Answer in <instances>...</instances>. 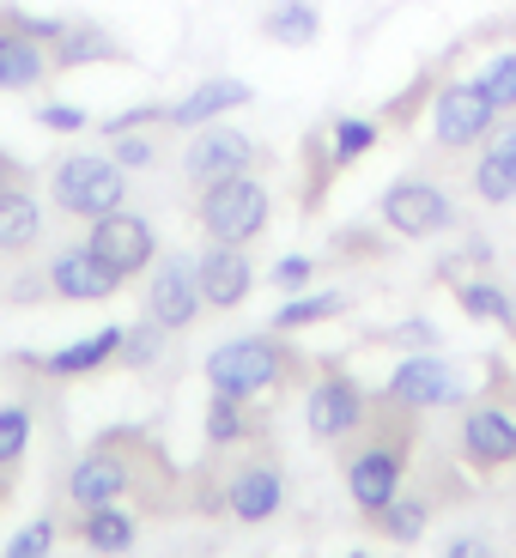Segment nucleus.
Here are the masks:
<instances>
[{"label": "nucleus", "mask_w": 516, "mask_h": 558, "mask_svg": "<svg viewBox=\"0 0 516 558\" xmlns=\"http://www.w3.org/2000/svg\"><path fill=\"white\" fill-rule=\"evenodd\" d=\"M347 558H377V553H364V546H359V553H347Z\"/></svg>", "instance_id": "45"}, {"label": "nucleus", "mask_w": 516, "mask_h": 558, "mask_svg": "<svg viewBox=\"0 0 516 558\" xmlns=\"http://www.w3.org/2000/svg\"><path fill=\"white\" fill-rule=\"evenodd\" d=\"M85 243H92V250H98L122 279H140L158 255H165V250H158L153 219L134 213V207H116V213H104V219H92V225H85Z\"/></svg>", "instance_id": "12"}, {"label": "nucleus", "mask_w": 516, "mask_h": 558, "mask_svg": "<svg viewBox=\"0 0 516 558\" xmlns=\"http://www.w3.org/2000/svg\"><path fill=\"white\" fill-rule=\"evenodd\" d=\"M49 73H56L49 49L31 31H19L13 13L0 7V92H37V85H49Z\"/></svg>", "instance_id": "20"}, {"label": "nucleus", "mask_w": 516, "mask_h": 558, "mask_svg": "<svg viewBox=\"0 0 516 558\" xmlns=\"http://www.w3.org/2000/svg\"><path fill=\"white\" fill-rule=\"evenodd\" d=\"M195 225L207 231V243H243L250 250L267 225H274V189L255 170L207 182L195 195Z\"/></svg>", "instance_id": "4"}, {"label": "nucleus", "mask_w": 516, "mask_h": 558, "mask_svg": "<svg viewBox=\"0 0 516 558\" xmlns=\"http://www.w3.org/2000/svg\"><path fill=\"white\" fill-rule=\"evenodd\" d=\"M195 279H201V298L207 310H238L243 298L255 292V262L243 243H207L195 255Z\"/></svg>", "instance_id": "18"}, {"label": "nucleus", "mask_w": 516, "mask_h": 558, "mask_svg": "<svg viewBox=\"0 0 516 558\" xmlns=\"http://www.w3.org/2000/svg\"><path fill=\"white\" fill-rule=\"evenodd\" d=\"M480 92L499 104V116H516V49H499V56L480 61Z\"/></svg>", "instance_id": "32"}, {"label": "nucleus", "mask_w": 516, "mask_h": 558, "mask_svg": "<svg viewBox=\"0 0 516 558\" xmlns=\"http://www.w3.org/2000/svg\"><path fill=\"white\" fill-rule=\"evenodd\" d=\"M413 437H419V413H407L389 395H377L371 413H364V425L340 444V474H347V498L359 517H377L383 504L407 486Z\"/></svg>", "instance_id": "1"}, {"label": "nucleus", "mask_w": 516, "mask_h": 558, "mask_svg": "<svg viewBox=\"0 0 516 558\" xmlns=\"http://www.w3.org/2000/svg\"><path fill=\"white\" fill-rule=\"evenodd\" d=\"M487 153H499L504 165H511V177H516V116H499V128L487 134Z\"/></svg>", "instance_id": "39"}, {"label": "nucleus", "mask_w": 516, "mask_h": 558, "mask_svg": "<svg viewBox=\"0 0 516 558\" xmlns=\"http://www.w3.org/2000/svg\"><path fill=\"white\" fill-rule=\"evenodd\" d=\"M364 522H371V529H377L383 541L413 546L419 534L432 529V498H419V492H407V486H401V492H395V498L377 510V517H364Z\"/></svg>", "instance_id": "26"}, {"label": "nucleus", "mask_w": 516, "mask_h": 558, "mask_svg": "<svg viewBox=\"0 0 516 558\" xmlns=\"http://www.w3.org/2000/svg\"><path fill=\"white\" fill-rule=\"evenodd\" d=\"M262 432L250 413V401H238V395H207V413H201V437H207V449H238L250 444V437Z\"/></svg>", "instance_id": "24"}, {"label": "nucleus", "mask_w": 516, "mask_h": 558, "mask_svg": "<svg viewBox=\"0 0 516 558\" xmlns=\"http://www.w3.org/2000/svg\"><path fill=\"white\" fill-rule=\"evenodd\" d=\"M140 304H146V316H153L158 328H170V335L195 328L201 310H207L201 279H195V255H158V262L146 267V292H140Z\"/></svg>", "instance_id": "10"}, {"label": "nucleus", "mask_w": 516, "mask_h": 558, "mask_svg": "<svg viewBox=\"0 0 516 558\" xmlns=\"http://www.w3.org/2000/svg\"><path fill=\"white\" fill-rule=\"evenodd\" d=\"M504 395H511V401H516V383H511V389H504Z\"/></svg>", "instance_id": "46"}, {"label": "nucleus", "mask_w": 516, "mask_h": 558, "mask_svg": "<svg viewBox=\"0 0 516 558\" xmlns=\"http://www.w3.org/2000/svg\"><path fill=\"white\" fill-rule=\"evenodd\" d=\"M499 128V104L480 92V80H444L432 92V140L437 153H480Z\"/></svg>", "instance_id": "7"}, {"label": "nucleus", "mask_w": 516, "mask_h": 558, "mask_svg": "<svg viewBox=\"0 0 516 558\" xmlns=\"http://www.w3.org/2000/svg\"><path fill=\"white\" fill-rule=\"evenodd\" d=\"M461 262L487 267V262H492V243H487V238H468V243H461Z\"/></svg>", "instance_id": "43"}, {"label": "nucleus", "mask_w": 516, "mask_h": 558, "mask_svg": "<svg viewBox=\"0 0 516 558\" xmlns=\"http://www.w3.org/2000/svg\"><path fill=\"white\" fill-rule=\"evenodd\" d=\"M243 104H255V85L231 80V73H213V80H201L195 92H182L177 104H165V128L195 134V128H207V122H225V116L243 110Z\"/></svg>", "instance_id": "17"}, {"label": "nucleus", "mask_w": 516, "mask_h": 558, "mask_svg": "<svg viewBox=\"0 0 516 558\" xmlns=\"http://www.w3.org/2000/svg\"><path fill=\"white\" fill-rule=\"evenodd\" d=\"M43 274H49V298H68V304H104V298H116L128 286V279L116 274L92 243H68V250H56L49 262H43Z\"/></svg>", "instance_id": "14"}, {"label": "nucleus", "mask_w": 516, "mask_h": 558, "mask_svg": "<svg viewBox=\"0 0 516 558\" xmlns=\"http://www.w3.org/2000/svg\"><path fill=\"white\" fill-rule=\"evenodd\" d=\"M134 128H165V104H134V110L104 116L98 134H104V140H116V134H134Z\"/></svg>", "instance_id": "37"}, {"label": "nucleus", "mask_w": 516, "mask_h": 558, "mask_svg": "<svg viewBox=\"0 0 516 558\" xmlns=\"http://www.w3.org/2000/svg\"><path fill=\"white\" fill-rule=\"evenodd\" d=\"M43 292H49V274H25V279H13V292L7 298H13V304H37Z\"/></svg>", "instance_id": "42"}, {"label": "nucleus", "mask_w": 516, "mask_h": 558, "mask_svg": "<svg viewBox=\"0 0 516 558\" xmlns=\"http://www.w3.org/2000/svg\"><path fill=\"white\" fill-rule=\"evenodd\" d=\"M262 37L274 49H310L322 37V7L316 0H274L262 13Z\"/></svg>", "instance_id": "23"}, {"label": "nucleus", "mask_w": 516, "mask_h": 558, "mask_svg": "<svg viewBox=\"0 0 516 558\" xmlns=\"http://www.w3.org/2000/svg\"><path fill=\"white\" fill-rule=\"evenodd\" d=\"M49 61H56V73H73V68L128 61V49H122V37H116V31L98 25V19H68V25H61V37L49 43Z\"/></svg>", "instance_id": "21"}, {"label": "nucleus", "mask_w": 516, "mask_h": 558, "mask_svg": "<svg viewBox=\"0 0 516 558\" xmlns=\"http://www.w3.org/2000/svg\"><path fill=\"white\" fill-rule=\"evenodd\" d=\"M207 389L219 395H238V401H262V395H279L286 383L304 371V359H298L286 340H274V328L267 335H238V340H219V347L207 352Z\"/></svg>", "instance_id": "3"}, {"label": "nucleus", "mask_w": 516, "mask_h": 558, "mask_svg": "<svg viewBox=\"0 0 516 558\" xmlns=\"http://www.w3.org/2000/svg\"><path fill=\"white\" fill-rule=\"evenodd\" d=\"M73 541L98 558H128L140 541V517L122 504H98V510H73Z\"/></svg>", "instance_id": "22"}, {"label": "nucleus", "mask_w": 516, "mask_h": 558, "mask_svg": "<svg viewBox=\"0 0 516 558\" xmlns=\"http://www.w3.org/2000/svg\"><path fill=\"white\" fill-rule=\"evenodd\" d=\"M31 122H37L43 134H85L92 116H85L80 104H68V98H43L37 110H31Z\"/></svg>", "instance_id": "36"}, {"label": "nucleus", "mask_w": 516, "mask_h": 558, "mask_svg": "<svg viewBox=\"0 0 516 558\" xmlns=\"http://www.w3.org/2000/svg\"><path fill=\"white\" fill-rule=\"evenodd\" d=\"M456 449L480 474L516 468V413H504V407H468L461 413V432H456Z\"/></svg>", "instance_id": "16"}, {"label": "nucleus", "mask_w": 516, "mask_h": 558, "mask_svg": "<svg viewBox=\"0 0 516 558\" xmlns=\"http://www.w3.org/2000/svg\"><path fill=\"white\" fill-rule=\"evenodd\" d=\"M383 395H389L395 407L425 418V413H444V407H468V377H461L456 364H444L437 352H407L389 371Z\"/></svg>", "instance_id": "8"}, {"label": "nucleus", "mask_w": 516, "mask_h": 558, "mask_svg": "<svg viewBox=\"0 0 516 558\" xmlns=\"http://www.w3.org/2000/svg\"><path fill=\"white\" fill-rule=\"evenodd\" d=\"M444 558H499V546H492L487 534H456V541L444 546Z\"/></svg>", "instance_id": "40"}, {"label": "nucleus", "mask_w": 516, "mask_h": 558, "mask_svg": "<svg viewBox=\"0 0 516 558\" xmlns=\"http://www.w3.org/2000/svg\"><path fill=\"white\" fill-rule=\"evenodd\" d=\"M43 243V201L31 170L13 153H0V255H25Z\"/></svg>", "instance_id": "15"}, {"label": "nucleus", "mask_w": 516, "mask_h": 558, "mask_svg": "<svg viewBox=\"0 0 516 558\" xmlns=\"http://www.w3.org/2000/svg\"><path fill=\"white\" fill-rule=\"evenodd\" d=\"M340 255H389L377 231H340Z\"/></svg>", "instance_id": "41"}, {"label": "nucleus", "mask_w": 516, "mask_h": 558, "mask_svg": "<svg viewBox=\"0 0 516 558\" xmlns=\"http://www.w3.org/2000/svg\"><path fill=\"white\" fill-rule=\"evenodd\" d=\"M110 158L134 177V170H153L158 165V134L153 128H134V134H116L110 140Z\"/></svg>", "instance_id": "34"}, {"label": "nucleus", "mask_w": 516, "mask_h": 558, "mask_svg": "<svg viewBox=\"0 0 516 558\" xmlns=\"http://www.w3.org/2000/svg\"><path fill=\"white\" fill-rule=\"evenodd\" d=\"M13 498V474H7V468H0V504Z\"/></svg>", "instance_id": "44"}, {"label": "nucleus", "mask_w": 516, "mask_h": 558, "mask_svg": "<svg viewBox=\"0 0 516 558\" xmlns=\"http://www.w3.org/2000/svg\"><path fill=\"white\" fill-rule=\"evenodd\" d=\"M364 413H371V395H364V383L352 377V371H340V364H328L304 395V425H310L316 444H347L364 425Z\"/></svg>", "instance_id": "9"}, {"label": "nucleus", "mask_w": 516, "mask_h": 558, "mask_svg": "<svg viewBox=\"0 0 516 558\" xmlns=\"http://www.w3.org/2000/svg\"><path fill=\"white\" fill-rule=\"evenodd\" d=\"M456 304H461V316H468V322H492V328H511V335H516V298L504 292L499 279H487V274L461 279Z\"/></svg>", "instance_id": "27"}, {"label": "nucleus", "mask_w": 516, "mask_h": 558, "mask_svg": "<svg viewBox=\"0 0 516 558\" xmlns=\"http://www.w3.org/2000/svg\"><path fill=\"white\" fill-rule=\"evenodd\" d=\"M267 279H274V292L292 298V292H304L310 279H316V262H310V255H279L274 274H267Z\"/></svg>", "instance_id": "38"}, {"label": "nucleus", "mask_w": 516, "mask_h": 558, "mask_svg": "<svg viewBox=\"0 0 516 558\" xmlns=\"http://www.w3.org/2000/svg\"><path fill=\"white\" fill-rule=\"evenodd\" d=\"M468 189H475V201H487V207H511V201H516V177H511V165H504L499 153H487V146L475 153Z\"/></svg>", "instance_id": "29"}, {"label": "nucleus", "mask_w": 516, "mask_h": 558, "mask_svg": "<svg viewBox=\"0 0 516 558\" xmlns=\"http://www.w3.org/2000/svg\"><path fill=\"white\" fill-rule=\"evenodd\" d=\"M31 437H37V413H31L25 401H7L0 407V468H7V474L31 456Z\"/></svg>", "instance_id": "31"}, {"label": "nucleus", "mask_w": 516, "mask_h": 558, "mask_svg": "<svg viewBox=\"0 0 516 558\" xmlns=\"http://www.w3.org/2000/svg\"><path fill=\"white\" fill-rule=\"evenodd\" d=\"M377 340L395 352H437L444 347V328H437L432 316H407V322H395V328H383Z\"/></svg>", "instance_id": "33"}, {"label": "nucleus", "mask_w": 516, "mask_h": 558, "mask_svg": "<svg viewBox=\"0 0 516 558\" xmlns=\"http://www.w3.org/2000/svg\"><path fill=\"white\" fill-rule=\"evenodd\" d=\"M262 165V146H255L243 128H225V122H207L189 134V146H182V177L195 182V189H207V182L219 177H243V170Z\"/></svg>", "instance_id": "13"}, {"label": "nucleus", "mask_w": 516, "mask_h": 558, "mask_svg": "<svg viewBox=\"0 0 516 558\" xmlns=\"http://www.w3.org/2000/svg\"><path fill=\"white\" fill-rule=\"evenodd\" d=\"M219 486H225V517L231 522L255 529V522H274L286 510V468H279V456H250L238 468H225Z\"/></svg>", "instance_id": "11"}, {"label": "nucleus", "mask_w": 516, "mask_h": 558, "mask_svg": "<svg viewBox=\"0 0 516 558\" xmlns=\"http://www.w3.org/2000/svg\"><path fill=\"white\" fill-rule=\"evenodd\" d=\"M377 219H383V231H395V238L425 243V238H444V231H456L461 213H456V195H449L437 177H425V170H407V177H395L389 189H383Z\"/></svg>", "instance_id": "6"}, {"label": "nucleus", "mask_w": 516, "mask_h": 558, "mask_svg": "<svg viewBox=\"0 0 516 558\" xmlns=\"http://www.w3.org/2000/svg\"><path fill=\"white\" fill-rule=\"evenodd\" d=\"M165 347H170V328H158L153 316H140L134 328L122 335V352H116V364H122V371H153V364L165 359Z\"/></svg>", "instance_id": "30"}, {"label": "nucleus", "mask_w": 516, "mask_h": 558, "mask_svg": "<svg viewBox=\"0 0 516 558\" xmlns=\"http://www.w3.org/2000/svg\"><path fill=\"white\" fill-rule=\"evenodd\" d=\"M158 449L146 444V432H104L98 444L85 449L80 461L68 468V504L73 510H98V504H122V498H146V504H158L153 498V480H146V468H158ZM165 510V504H158Z\"/></svg>", "instance_id": "2"}, {"label": "nucleus", "mask_w": 516, "mask_h": 558, "mask_svg": "<svg viewBox=\"0 0 516 558\" xmlns=\"http://www.w3.org/2000/svg\"><path fill=\"white\" fill-rule=\"evenodd\" d=\"M377 140H383L377 116H335V122H328V158H335V170H347V165H359L364 153H377Z\"/></svg>", "instance_id": "28"}, {"label": "nucleus", "mask_w": 516, "mask_h": 558, "mask_svg": "<svg viewBox=\"0 0 516 558\" xmlns=\"http://www.w3.org/2000/svg\"><path fill=\"white\" fill-rule=\"evenodd\" d=\"M56 534H61L56 517H31L25 529L7 541V553H0V558H49V553H56Z\"/></svg>", "instance_id": "35"}, {"label": "nucleus", "mask_w": 516, "mask_h": 558, "mask_svg": "<svg viewBox=\"0 0 516 558\" xmlns=\"http://www.w3.org/2000/svg\"><path fill=\"white\" fill-rule=\"evenodd\" d=\"M122 322H110V328H98V335H85V340H73V347H56V352H43V359H19V364H31V371H43V377H61V383H73V377H98L104 364H116V352H122Z\"/></svg>", "instance_id": "19"}, {"label": "nucleus", "mask_w": 516, "mask_h": 558, "mask_svg": "<svg viewBox=\"0 0 516 558\" xmlns=\"http://www.w3.org/2000/svg\"><path fill=\"white\" fill-rule=\"evenodd\" d=\"M352 310V292H292L286 298V304L274 310V322H267V328H274V335H298V328H322V322H335V316H347Z\"/></svg>", "instance_id": "25"}, {"label": "nucleus", "mask_w": 516, "mask_h": 558, "mask_svg": "<svg viewBox=\"0 0 516 558\" xmlns=\"http://www.w3.org/2000/svg\"><path fill=\"white\" fill-rule=\"evenodd\" d=\"M49 201H56L61 219H104V213L128 207V170L110 153H68L49 170Z\"/></svg>", "instance_id": "5"}]
</instances>
